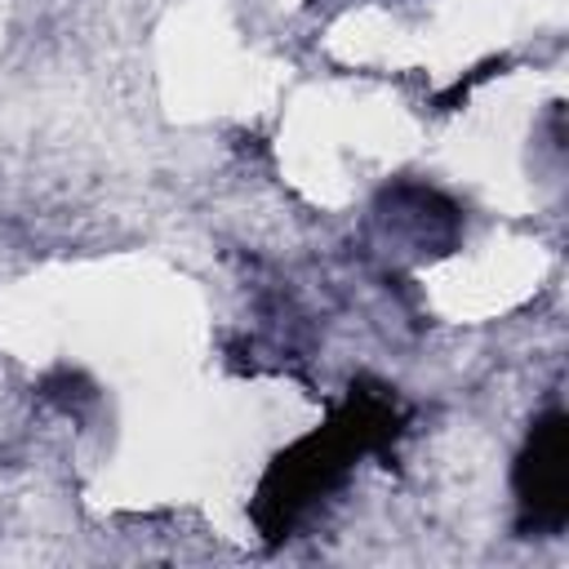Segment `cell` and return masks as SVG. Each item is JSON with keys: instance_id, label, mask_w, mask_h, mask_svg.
<instances>
[{"instance_id": "obj_1", "label": "cell", "mask_w": 569, "mask_h": 569, "mask_svg": "<svg viewBox=\"0 0 569 569\" xmlns=\"http://www.w3.org/2000/svg\"><path fill=\"white\" fill-rule=\"evenodd\" d=\"M516 493L525 525L560 529L569 516V418L556 409L538 418L520 462H516Z\"/></svg>"}]
</instances>
